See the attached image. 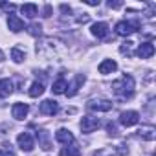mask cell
<instances>
[{
  "label": "cell",
  "instance_id": "cell-1",
  "mask_svg": "<svg viewBox=\"0 0 156 156\" xmlns=\"http://www.w3.org/2000/svg\"><path fill=\"white\" fill-rule=\"evenodd\" d=\"M37 53L46 59H61L66 53V46L57 39H44L41 44H37Z\"/></svg>",
  "mask_w": 156,
  "mask_h": 156
},
{
  "label": "cell",
  "instance_id": "cell-2",
  "mask_svg": "<svg viewBox=\"0 0 156 156\" xmlns=\"http://www.w3.org/2000/svg\"><path fill=\"white\" fill-rule=\"evenodd\" d=\"M112 92L119 99H130L132 94H134V77L129 75V73L121 75L118 81L112 83Z\"/></svg>",
  "mask_w": 156,
  "mask_h": 156
},
{
  "label": "cell",
  "instance_id": "cell-3",
  "mask_svg": "<svg viewBox=\"0 0 156 156\" xmlns=\"http://www.w3.org/2000/svg\"><path fill=\"white\" fill-rule=\"evenodd\" d=\"M138 28H140V24H138V22L121 20V22H118V24H116V33H118V35H121V37H129V35H132L134 31H138Z\"/></svg>",
  "mask_w": 156,
  "mask_h": 156
},
{
  "label": "cell",
  "instance_id": "cell-4",
  "mask_svg": "<svg viewBox=\"0 0 156 156\" xmlns=\"http://www.w3.org/2000/svg\"><path fill=\"white\" fill-rule=\"evenodd\" d=\"M87 107L92 112H108V110H112V101H108V99H92V101H88Z\"/></svg>",
  "mask_w": 156,
  "mask_h": 156
},
{
  "label": "cell",
  "instance_id": "cell-5",
  "mask_svg": "<svg viewBox=\"0 0 156 156\" xmlns=\"http://www.w3.org/2000/svg\"><path fill=\"white\" fill-rule=\"evenodd\" d=\"M138 121H140V114L136 110H125L119 116V123L123 127H134V125H138Z\"/></svg>",
  "mask_w": 156,
  "mask_h": 156
},
{
  "label": "cell",
  "instance_id": "cell-6",
  "mask_svg": "<svg viewBox=\"0 0 156 156\" xmlns=\"http://www.w3.org/2000/svg\"><path fill=\"white\" fill-rule=\"evenodd\" d=\"M17 143H19V147H20L22 151H26V152L33 151V147H35V140H33V136H31L30 132H20L19 138H17Z\"/></svg>",
  "mask_w": 156,
  "mask_h": 156
},
{
  "label": "cell",
  "instance_id": "cell-7",
  "mask_svg": "<svg viewBox=\"0 0 156 156\" xmlns=\"http://www.w3.org/2000/svg\"><path fill=\"white\" fill-rule=\"evenodd\" d=\"M99 129V119L98 118H94V116H85L83 119H81V130L85 132V134H90V132H94V130H98Z\"/></svg>",
  "mask_w": 156,
  "mask_h": 156
},
{
  "label": "cell",
  "instance_id": "cell-8",
  "mask_svg": "<svg viewBox=\"0 0 156 156\" xmlns=\"http://www.w3.org/2000/svg\"><path fill=\"white\" fill-rule=\"evenodd\" d=\"M41 114H44V116H55L57 112H59V105H57V101H53V99H44L42 103H41Z\"/></svg>",
  "mask_w": 156,
  "mask_h": 156
},
{
  "label": "cell",
  "instance_id": "cell-9",
  "mask_svg": "<svg viewBox=\"0 0 156 156\" xmlns=\"http://www.w3.org/2000/svg\"><path fill=\"white\" fill-rule=\"evenodd\" d=\"M85 81H87V77H85L83 73H77V75H75V79H73V81H72V85H70V90H66L64 94H66L68 98H73L77 92H79V88L83 87V83H85Z\"/></svg>",
  "mask_w": 156,
  "mask_h": 156
},
{
  "label": "cell",
  "instance_id": "cell-10",
  "mask_svg": "<svg viewBox=\"0 0 156 156\" xmlns=\"http://www.w3.org/2000/svg\"><path fill=\"white\" fill-rule=\"evenodd\" d=\"M136 55H138L140 59H149V57H152V55H154V44H152V42H141V44L138 46V50H136Z\"/></svg>",
  "mask_w": 156,
  "mask_h": 156
},
{
  "label": "cell",
  "instance_id": "cell-11",
  "mask_svg": "<svg viewBox=\"0 0 156 156\" xmlns=\"http://www.w3.org/2000/svg\"><path fill=\"white\" fill-rule=\"evenodd\" d=\"M55 140H57L59 143H62V145H72V143L75 141L73 134H72L68 129H59V130L55 132Z\"/></svg>",
  "mask_w": 156,
  "mask_h": 156
},
{
  "label": "cell",
  "instance_id": "cell-12",
  "mask_svg": "<svg viewBox=\"0 0 156 156\" xmlns=\"http://www.w3.org/2000/svg\"><path fill=\"white\" fill-rule=\"evenodd\" d=\"M127 152L129 149H125V145H118V149H101L94 152V156H125Z\"/></svg>",
  "mask_w": 156,
  "mask_h": 156
},
{
  "label": "cell",
  "instance_id": "cell-13",
  "mask_svg": "<svg viewBox=\"0 0 156 156\" xmlns=\"http://www.w3.org/2000/svg\"><path fill=\"white\" fill-rule=\"evenodd\" d=\"M8 26H9V30L13 31V33H19V31H22L24 30V20L19 17V15H8Z\"/></svg>",
  "mask_w": 156,
  "mask_h": 156
},
{
  "label": "cell",
  "instance_id": "cell-14",
  "mask_svg": "<svg viewBox=\"0 0 156 156\" xmlns=\"http://www.w3.org/2000/svg\"><path fill=\"white\" fill-rule=\"evenodd\" d=\"M90 31H92L94 37H98V39H105V37L108 35V24H107V22H94L92 28H90Z\"/></svg>",
  "mask_w": 156,
  "mask_h": 156
},
{
  "label": "cell",
  "instance_id": "cell-15",
  "mask_svg": "<svg viewBox=\"0 0 156 156\" xmlns=\"http://www.w3.org/2000/svg\"><path fill=\"white\" fill-rule=\"evenodd\" d=\"M28 112H30V107L26 105V103H15L13 105V108H11V114H13V118L15 119H24L26 116H28Z\"/></svg>",
  "mask_w": 156,
  "mask_h": 156
},
{
  "label": "cell",
  "instance_id": "cell-16",
  "mask_svg": "<svg viewBox=\"0 0 156 156\" xmlns=\"http://www.w3.org/2000/svg\"><path fill=\"white\" fill-rule=\"evenodd\" d=\"M98 70H99V73L108 75V73H112V72L118 70V62H116L114 59H105V61H101V64H99Z\"/></svg>",
  "mask_w": 156,
  "mask_h": 156
},
{
  "label": "cell",
  "instance_id": "cell-17",
  "mask_svg": "<svg viewBox=\"0 0 156 156\" xmlns=\"http://www.w3.org/2000/svg\"><path fill=\"white\" fill-rule=\"evenodd\" d=\"M138 134H140L143 140H147V141H152V140L156 138V129H154L152 125H141V129L138 130Z\"/></svg>",
  "mask_w": 156,
  "mask_h": 156
},
{
  "label": "cell",
  "instance_id": "cell-18",
  "mask_svg": "<svg viewBox=\"0 0 156 156\" xmlns=\"http://www.w3.org/2000/svg\"><path fill=\"white\" fill-rule=\"evenodd\" d=\"M13 92V83L9 79H0V98H8Z\"/></svg>",
  "mask_w": 156,
  "mask_h": 156
},
{
  "label": "cell",
  "instance_id": "cell-19",
  "mask_svg": "<svg viewBox=\"0 0 156 156\" xmlns=\"http://www.w3.org/2000/svg\"><path fill=\"white\" fill-rule=\"evenodd\" d=\"M66 88H68V83H66L64 77H59V79L51 85V92H53V94H64Z\"/></svg>",
  "mask_w": 156,
  "mask_h": 156
},
{
  "label": "cell",
  "instance_id": "cell-20",
  "mask_svg": "<svg viewBox=\"0 0 156 156\" xmlns=\"http://www.w3.org/2000/svg\"><path fill=\"white\" fill-rule=\"evenodd\" d=\"M20 11H22L28 19H35L37 13H39V8H37L35 4H24V6H20Z\"/></svg>",
  "mask_w": 156,
  "mask_h": 156
},
{
  "label": "cell",
  "instance_id": "cell-21",
  "mask_svg": "<svg viewBox=\"0 0 156 156\" xmlns=\"http://www.w3.org/2000/svg\"><path fill=\"white\" fill-rule=\"evenodd\" d=\"M42 92H44V85H42L41 81L31 83V87H30V90H28L30 98H39V96H42Z\"/></svg>",
  "mask_w": 156,
  "mask_h": 156
},
{
  "label": "cell",
  "instance_id": "cell-22",
  "mask_svg": "<svg viewBox=\"0 0 156 156\" xmlns=\"http://www.w3.org/2000/svg\"><path fill=\"white\" fill-rule=\"evenodd\" d=\"M37 138H39V141H41V147L44 149V151H50L51 149V145H50V134L46 132V130H37Z\"/></svg>",
  "mask_w": 156,
  "mask_h": 156
},
{
  "label": "cell",
  "instance_id": "cell-23",
  "mask_svg": "<svg viewBox=\"0 0 156 156\" xmlns=\"http://www.w3.org/2000/svg\"><path fill=\"white\" fill-rule=\"evenodd\" d=\"M59 156H81V151L77 147H73V145H66V147L61 149Z\"/></svg>",
  "mask_w": 156,
  "mask_h": 156
},
{
  "label": "cell",
  "instance_id": "cell-24",
  "mask_svg": "<svg viewBox=\"0 0 156 156\" xmlns=\"http://www.w3.org/2000/svg\"><path fill=\"white\" fill-rule=\"evenodd\" d=\"M24 57H26V51H24V50H20V48H17V46L11 50V59H13L15 62H22Z\"/></svg>",
  "mask_w": 156,
  "mask_h": 156
},
{
  "label": "cell",
  "instance_id": "cell-25",
  "mask_svg": "<svg viewBox=\"0 0 156 156\" xmlns=\"http://www.w3.org/2000/svg\"><path fill=\"white\" fill-rule=\"evenodd\" d=\"M28 33L33 35V37H41V35H42V26L37 24V22H33V24L28 26Z\"/></svg>",
  "mask_w": 156,
  "mask_h": 156
},
{
  "label": "cell",
  "instance_id": "cell-26",
  "mask_svg": "<svg viewBox=\"0 0 156 156\" xmlns=\"http://www.w3.org/2000/svg\"><path fill=\"white\" fill-rule=\"evenodd\" d=\"M132 44H134V42H130V41H127V42H123V44L119 46V51H121L123 55H127V57H130V55H132Z\"/></svg>",
  "mask_w": 156,
  "mask_h": 156
},
{
  "label": "cell",
  "instance_id": "cell-27",
  "mask_svg": "<svg viewBox=\"0 0 156 156\" xmlns=\"http://www.w3.org/2000/svg\"><path fill=\"white\" fill-rule=\"evenodd\" d=\"M0 156H15V152L11 151V145L4 143V147L0 149Z\"/></svg>",
  "mask_w": 156,
  "mask_h": 156
},
{
  "label": "cell",
  "instance_id": "cell-28",
  "mask_svg": "<svg viewBox=\"0 0 156 156\" xmlns=\"http://www.w3.org/2000/svg\"><path fill=\"white\" fill-rule=\"evenodd\" d=\"M107 130H108L110 136H118V127H116L114 123H108V125H107Z\"/></svg>",
  "mask_w": 156,
  "mask_h": 156
},
{
  "label": "cell",
  "instance_id": "cell-29",
  "mask_svg": "<svg viewBox=\"0 0 156 156\" xmlns=\"http://www.w3.org/2000/svg\"><path fill=\"white\" fill-rule=\"evenodd\" d=\"M121 6H123V2H112V0L108 2V8H110V9H118V8H121Z\"/></svg>",
  "mask_w": 156,
  "mask_h": 156
},
{
  "label": "cell",
  "instance_id": "cell-30",
  "mask_svg": "<svg viewBox=\"0 0 156 156\" xmlns=\"http://www.w3.org/2000/svg\"><path fill=\"white\" fill-rule=\"evenodd\" d=\"M88 6H99V0H85Z\"/></svg>",
  "mask_w": 156,
  "mask_h": 156
},
{
  "label": "cell",
  "instance_id": "cell-31",
  "mask_svg": "<svg viewBox=\"0 0 156 156\" xmlns=\"http://www.w3.org/2000/svg\"><path fill=\"white\" fill-rule=\"evenodd\" d=\"M50 15H51V8H50V6H46V9H44V15H42V17H50Z\"/></svg>",
  "mask_w": 156,
  "mask_h": 156
},
{
  "label": "cell",
  "instance_id": "cell-32",
  "mask_svg": "<svg viewBox=\"0 0 156 156\" xmlns=\"http://www.w3.org/2000/svg\"><path fill=\"white\" fill-rule=\"evenodd\" d=\"M4 59H6V55H4V51H2V50H0V64L4 62Z\"/></svg>",
  "mask_w": 156,
  "mask_h": 156
}]
</instances>
